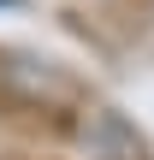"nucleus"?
<instances>
[{
	"mask_svg": "<svg viewBox=\"0 0 154 160\" xmlns=\"http://www.w3.org/2000/svg\"><path fill=\"white\" fill-rule=\"evenodd\" d=\"M83 160H142V142L119 113L101 107V113L83 119Z\"/></svg>",
	"mask_w": 154,
	"mask_h": 160,
	"instance_id": "1",
	"label": "nucleus"
}]
</instances>
